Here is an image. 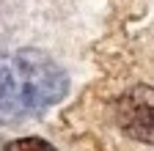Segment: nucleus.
Instances as JSON below:
<instances>
[{
  "label": "nucleus",
  "instance_id": "1",
  "mask_svg": "<svg viewBox=\"0 0 154 151\" xmlns=\"http://www.w3.org/2000/svg\"><path fill=\"white\" fill-rule=\"evenodd\" d=\"M69 93V74L42 50H17L0 61V126L42 116Z\"/></svg>",
  "mask_w": 154,
  "mask_h": 151
},
{
  "label": "nucleus",
  "instance_id": "2",
  "mask_svg": "<svg viewBox=\"0 0 154 151\" xmlns=\"http://www.w3.org/2000/svg\"><path fill=\"white\" fill-rule=\"evenodd\" d=\"M116 124L127 137L154 146V88L132 85L113 104Z\"/></svg>",
  "mask_w": 154,
  "mask_h": 151
},
{
  "label": "nucleus",
  "instance_id": "3",
  "mask_svg": "<svg viewBox=\"0 0 154 151\" xmlns=\"http://www.w3.org/2000/svg\"><path fill=\"white\" fill-rule=\"evenodd\" d=\"M0 151H58V148L42 137H17V140L3 143Z\"/></svg>",
  "mask_w": 154,
  "mask_h": 151
},
{
  "label": "nucleus",
  "instance_id": "4",
  "mask_svg": "<svg viewBox=\"0 0 154 151\" xmlns=\"http://www.w3.org/2000/svg\"><path fill=\"white\" fill-rule=\"evenodd\" d=\"M0 148H3V143H0Z\"/></svg>",
  "mask_w": 154,
  "mask_h": 151
}]
</instances>
